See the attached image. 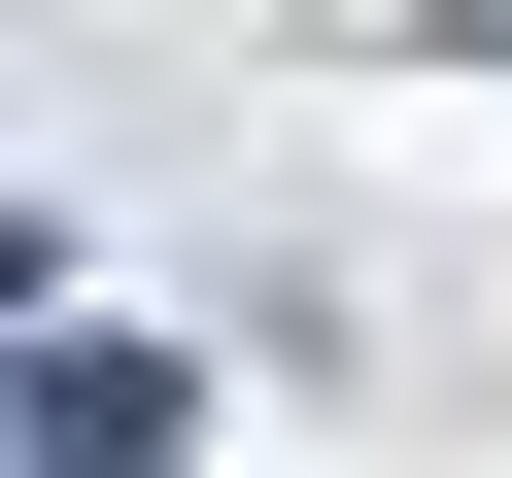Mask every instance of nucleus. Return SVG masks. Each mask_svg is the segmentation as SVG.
Wrapping results in <instances>:
<instances>
[{"instance_id": "obj_1", "label": "nucleus", "mask_w": 512, "mask_h": 478, "mask_svg": "<svg viewBox=\"0 0 512 478\" xmlns=\"http://www.w3.org/2000/svg\"><path fill=\"white\" fill-rule=\"evenodd\" d=\"M171 410H205L171 342H35V478H171Z\"/></svg>"}]
</instances>
